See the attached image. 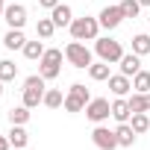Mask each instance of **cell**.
<instances>
[{"mask_svg": "<svg viewBox=\"0 0 150 150\" xmlns=\"http://www.w3.org/2000/svg\"><path fill=\"white\" fill-rule=\"evenodd\" d=\"M24 44H27L24 30H9V33L3 35V47H6V50H24Z\"/></svg>", "mask_w": 150, "mask_h": 150, "instance_id": "obj_16", "label": "cell"}, {"mask_svg": "<svg viewBox=\"0 0 150 150\" xmlns=\"http://www.w3.org/2000/svg\"><path fill=\"white\" fill-rule=\"evenodd\" d=\"M12 144H9V135H0V150H9Z\"/></svg>", "mask_w": 150, "mask_h": 150, "instance_id": "obj_30", "label": "cell"}, {"mask_svg": "<svg viewBox=\"0 0 150 150\" xmlns=\"http://www.w3.org/2000/svg\"><path fill=\"white\" fill-rule=\"evenodd\" d=\"M147 21H150V15H147Z\"/></svg>", "mask_w": 150, "mask_h": 150, "instance_id": "obj_34", "label": "cell"}, {"mask_svg": "<svg viewBox=\"0 0 150 150\" xmlns=\"http://www.w3.org/2000/svg\"><path fill=\"white\" fill-rule=\"evenodd\" d=\"M68 30H71V38L74 41H94L97 33H100V21L91 18V15H83V18H74Z\"/></svg>", "mask_w": 150, "mask_h": 150, "instance_id": "obj_1", "label": "cell"}, {"mask_svg": "<svg viewBox=\"0 0 150 150\" xmlns=\"http://www.w3.org/2000/svg\"><path fill=\"white\" fill-rule=\"evenodd\" d=\"M53 33H56L53 18H38V24H35V35H38V38H50Z\"/></svg>", "mask_w": 150, "mask_h": 150, "instance_id": "obj_26", "label": "cell"}, {"mask_svg": "<svg viewBox=\"0 0 150 150\" xmlns=\"http://www.w3.org/2000/svg\"><path fill=\"white\" fill-rule=\"evenodd\" d=\"M50 18H53L56 27H71V21H74V9H71L68 3H59L56 9H50Z\"/></svg>", "mask_w": 150, "mask_h": 150, "instance_id": "obj_14", "label": "cell"}, {"mask_svg": "<svg viewBox=\"0 0 150 150\" xmlns=\"http://www.w3.org/2000/svg\"><path fill=\"white\" fill-rule=\"evenodd\" d=\"M59 3H62V0H38V6H41V9H47V12H50V9H56Z\"/></svg>", "mask_w": 150, "mask_h": 150, "instance_id": "obj_29", "label": "cell"}, {"mask_svg": "<svg viewBox=\"0 0 150 150\" xmlns=\"http://www.w3.org/2000/svg\"><path fill=\"white\" fill-rule=\"evenodd\" d=\"M138 3H141V6H150V0H138Z\"/></svg>", "mask_w": 150, "mask_h": 150, "instance_id": "obj_32", "label": "cell"}, {"mask_svg": "<svg viewBox=\"0 0 150 150\" xmlns=\"http://www.w3.org/2000/svg\"><path fill=\"white\" fill-rule=\"evenodd\" d=\"M3 21H6L9 30H24V24H27V6L24 3H9L6 12H3Z\"/></svg>", "mask_w": 150, "mask_h": 150, "instance_id": "obj_9", "label": "cell"}, {"mask_svg": "<svg viewBox=\"0 0 150 150\" xmlns=\"http://www.w3.org/2000/svg\"><path fill=\"white\" fill-rule=\"evenodd\" d=\"M3 12H6V0H0V18H3Z\"/></svg>", "mask_w": 150, "mask_h": 150, "instance_id": "obj_31", "label": "cell"}, {"mask_svg": "<svg viewBox=\"0 0 150 150\" xmlns=\"http://www.w3.org/2000/svg\"><path fill=\"white\" fill-rule=\"evenodd\" d=\"M132 91H138V94H147L150 91V71H138L135 77H132Z\"/></svg>", "mask_w": 150, "mask_h": 150, "instance_id": "obj_20", "label": "cell"}, {"mask_svg": "<svg viewBox=\"0 0 150 150\" xmlns=\"http://www.w3.org/2000/svg\"><path fill=\"white\" fill-rule=\"evenodd\" d=\"M106 83H109V91H112L115 97H127V94L132 91V80L124 77V74H112Z\"/></svg>", "mask_w": 150, "mask_h": 150, "instance_id": "obj_11", "label": "cell"}, {"mask_svg": "<svg viewBox=\"0 0 150 150\" xmlns=\"http://www.w3.org/2000/svg\"><path fill=\"white\" fill-rule=\"evenodd\" d=\"M62 103H65L62 88H47V91H44V106H47V109H59Z\"/></svg>", "mask_w": 150, "mask_h": 150, "instance_id": "obj_23", "label": "cell"}, {"mask_svg": "<svg viewBox=\"0 0 150 150\" xmlns=\"http://www.w3.org/2000/svg\"><path fill=\"white\" fill-rule=\"evenodd\" d=\"M115 135H118V144H121V147H132L135 138H138V132H135L129 124H118V127H115Z\"/></svg>", "mask_w": 150, "mask_h": 150, "instance_id": "obj_17", "label": "cell"}, {"mask_svg": "<svg viewBox=\"0 0 150 150\" xmlns=\"http://www.w3.org/2000/svg\"><path fill=\"white\" fill-rule=\"evenodd\" d=\"M0 97H3V83H0Z\"/></svg>", "mask_w": 150, "mask_h": 150, "instance_id": "obj_33", "label": "cell"}, {"mask_svg": "<svg viewBox=\"0 0 150 150\" xmlns=\"http://www.w3.org/2000/svg\"><path fill=\"white\" fill-rule=\"evenodd\" d=\"M6 135H9V144H12L15 150H24V147L30 144V132H27L21 124H12V129H9Z\"/></svg>", "mask_w": 150, "mask_h": 150, "instance_id": "obj_15", "label": "cell"}, {"mask_svg": "<svg viewBox=\"0 0 150 150\" xmlns=\"http://www.w3.org/2000/svg\"><path fill=\"white\" fill-rule=\"evenodd\" d=\"M109 115H112V103H109L106 97H91V100H88L86 118H88L91 124H103V121H109Z\"/></svg>", "mask_w": 150, "mask_h": 150, "instance_id": "obj_7", "label": "cell"}, {"mask_svg": "<svg viewBox=\"0 0 150 150\" xmlns=\"http://www.w3.org/2000/svg\"><path fill=\"white\" fill-rule=\"evenodd\" d=\"M132 53H138V56H147V53H150V35H147V33L132 35Z\"/></svg>", "mask_w": 150, "mask_h": 150, "instance_id": "obj_25", "label": "cell"}, {"mask_svg": "<svg viewBox=\"0 0 150 150\" xmlns=\"http://www.w3.org/2000/svg\"><path fill=\"white\" fill-rule=\"evenodd\" d=\"M88 100H91V91H88L83 83H74V86L68 88V94H65V103H62V109H65L68 115H77V112H86Z\"/></svg>", "mask_w": 150, "mask_h": 150, "instance_id": "obj_2", "label": "cell"}, {"mask_svg": "<svg viewBox=\"0 0 150 150\" xmlns=\"http://www.w3.org/2000/svg\"><path fill=\"white\" fill-rule=\"evenodd\" d=\"M24 150H27V147H24Z\"/></svg>", "mask_w": 150, "mask_h": 150, "instance_id": "obj_35", "label": "cell"}, {"mask_svg": "<svg viewBox=\"0 0 150 150\" xmlns=\"http://www.w3.org/2000/svg\"><path fill=\"white\" fill-rule=\"evenodd\" d=\"M65 59L74 65V68H83V71H88V65L94 62V56H91V50L83 44V41H71L68 47H65Z\"/></svg>", "mask_w": 150, "mask_h": 150, "instance_id": "obj_6", "label": "cell"}, {"mask_svg": "<svg viewBox=\"0 0 150 150\" xmlns=\"http://www.w3.org/2000/svg\"><path fill=\"white\" fill-rule=\"evenodd\" d=\"M6 115H9V124H21V127H27V121H30V106H24V103H21V106H12Z\"/></svg>", "mask_w": 150, "mask_h": 150, "instance_id": "obj_19", "label": "cell"}, {"mask_svg": "<svg viewBox=\"0 0 150 150\" xmlns=\"http://www.w3.org/2000/svg\"><path fill=\"white\" fill-rule=\"evenodd\" d=\"M91 141H94L97 150H118V147H121L115 129H109V127H103V124H94V129H91Z\"/></svg>", "mask_w": 150, "mask_h": 150, "instance_id": "obj_8", "label": "cell"}, {"mask_svg": "<svg viewBox=\"0 0 150 150\" xmlns=\"http://www.w3.org/2000/svg\"><path fill=\"white\" fill-rule=\"evenodd\" d=\"M62 59H65V50H59V47L44 50V56L38 59V74L44 80H56L62 74Z\"/></svg>", "mask_w": 150, "mask_h": 150, "instance_id": "obj_4", "label": "cell"}, {"mask_svg": "<svg viewBox=\"0 0 150 150\" xmlns=\"http://www.w3.org/2000/svg\"><path fill=\"white\" fill-rule=\"evenodd\" d=\"M129 127H132L138 135L147 132V129H150V115H147V112H135V115L129 118Z\"/></svg>", "mask_w": 150, "mask_h": 150, "instance_id": "obj_24", "label": "cell"}, {"mask_svg": "<svg viewBox=\"0 0 150 150\" xmlns=\"http://www.w3.org/2000/svg\"><path fill=\"white\" fill-rule=\"evenodd\" d=\"M94 53L103 59V62H109V65H115V62H121V56H124V47H121V41H115V38H109V35H97L94 38Z\"/></svg>", "mask_w": 150, "mask_h": 150, "instance_id": "obj_5", "label": "cell"}, {"mask_svg": "<svg viewBox=\"0 0 150 150\" xmlns=\"http://www.w3.org/2000/svg\"><path fill=\"white\" fill-rule=\"evenodd\" d=\"M44 50H47V47H44L41 41H27L21 53H24V56H27L30 62H35V59H41V56H44Z\"/></svg>", "mask_w": 150, "mask_h": 150, "instance_id": "obj_22", "label": "cell"}, {"mask_svg": "<svg viewBox=\"0 0 150 150\" xmlns=\"http://www.w3.org/2000/svg\"><path fill=\"white\" fill-rule=\"evenodd\" d=\"M97 21H100V30H118L124 21V12H121V6H103Z\"/></svg>", "mask_w": 150, "mask_h": 150, "instance_id": "obj_10", "label": "cell"}, {"mask_svg": "<svg viewBox=\"0 0 150 150\" xmlns=\"http://www.w3.org/2000/svg\"><path fill=\"white\" fill-rule=\"evenodd\" d=\"M88 77H91L94 83H106V80L112 77V74H109V62H103V59H100V62H91V65H88Z\"/></svg>", "mask_w": 150, "mask_h": 150, "instance_id": "obj_18", "label": "cell"}, {"mask_svg": "<svg viewBox=\"0 0 150 150\" xmlns=\"http://www.w3.org/2000/svg\"><path fill=\"white\" fill-rule=\"evenodd\" d=\"M112 118H115L118 124H129L132 109H129V100H127V97H115V100H112Z\"/></svg>", "mask_w": 150, "mask_h": 150, "instance_id": "obj_13", "label": "cell"}, {"mask_svg": "<svg viewBox=\"0 0 150 150\" xmlns=\"http://www.w3.org/2000/svg\"><path fill=\"white\" fill-rule=\"evenodd\" d=\"M121 12H124V18H135L138 12H141V3H138V0H121Z\"/></svg>", "mask_w": 150, "mask_h": 150, "instance_id": "obj_28", "label": "cell"}, {"mask_svg": "<svg viewBox=\"0 0 150 150\" xmlns=\"http://www.w3.org/2000/svg\"><path fill=\"white\" fill-rule=\"evenodd\" d=\"M18 77V65L12 59H0V83H12Z\"/></svg>", "mask_w": 150, "mask_h": 150, "instance_id": "obj_21", "label": "cell"}, {"mask_svg": "<svg viewBox=\"0 0 150 150\" xmlns=\"http://www.w3.org/2000/svg\"><path fill=\"white\" fill-rule=\"evenodd\" d=\"M47 80L41 77V74H33V77H27L24 80V106H30V109H35L38 103H44V91H47V86H44Z\"/></svg>", "mask_w": 150, "mask_h": 150, "instance_id": "obj_3", "label": "cell"}, {"mask_svg": "<svg viewBox=\"0 0 150 150\" xmlns=\"http://www.w3.org/2000/svg\"><path fill=\"white\" fill-rule=\"evenodd\" d=\"M127 100H129V109H132V115H135V112H150V106H147V94H138V91H132Z\"/></svg>", "mask_w": 150, "mask_h": 150, "instance_id": "obj_27", "label": "cell"}, {"mask_svg": "<svg viewBox=\"0 0 150 150\" xmlns=\"http://www.w3.org/2000/svg\"><path fill=\"white\" fill-rule=\"evenodd\" d=\"M118 68H121V74H124V77H135V74L141 71V56L138 53H124L121 56V62H118Z\"/></svg>", "mask_w": 150, "mask_h": 150, "instance_id": "obj_12", "label": "cell"}]
</instances>
